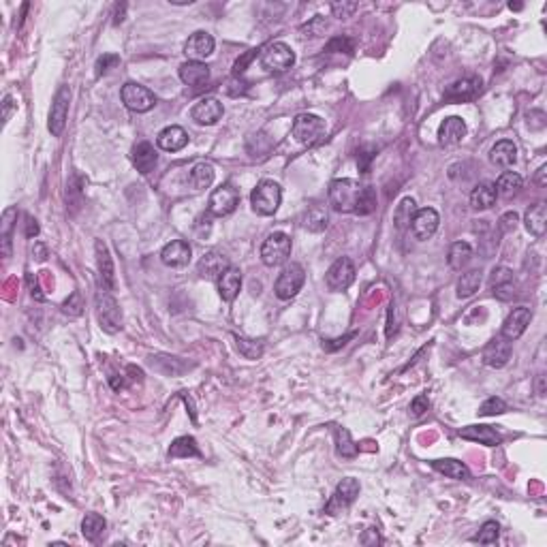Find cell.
Masks as SVG:
<instances>
[{
  "instance_id": "obj_1",
  "label": "cell",
  "mask_w": 547,
  "mask_h": 547,
  "mask_svg": "<svg viewBox=\"0 0 547 547\" xmlns=\"http://www.w3.org/2000/svg\"><path fill=\"white\" fill-rule=\"evenodd\" d=\"M364 186H359V182L351 180V178H342V180H334L329 184V206L334 212L340 214H349L355 212V204L359 199Z\"/></svg>"
},
{
  "instance_id": "obj_2",
  "label": "cell",
  "mask_w": 547,
  "mask_h": 547,
  "mask_svg": "<svg viewBox=\"0 0 547 547\" xmlns=\"http://www.w3.org/2000/svg\"><path fill=\"white\" fill-rule=\"evenodd\" d=\"M280 201H282V188L274 180H261L254 186V190L250 193L252 210L259 216L276 214V210L280 208Z\"/></svg>"
},
{
  "instance_id": "obj_3",
  "label": "cell",
  "mask_w": 547,
  "mask_h": 547,
  "mask_svg": "<svg viewBox=\"0 0 547 547\" xmlns=\"http://www.w3.org/2000/svg\"><path fill=\"white\" fill-rule=\"evenodd\" d=\"M289 256H291V238L282 231L270 234L266 242L261 244V261L268 268L282 266Z\"/></svg>"
},
{
  "instance_id": "obj_4",
  "label": "cell",
  "mask_w": 547,
  "mask_h": 547,
  "mask_svg": "<svg viewBox=\"0 0 547 547\" xmlns=\"http://www.w3.org/2000/svg\"><path fill=\"white\" fill-rule=\"evenodd\" d=\"M261 65L270 73H284L295 65V51L282 41H274L263 49Z\"/></svg>"
},
{
  "instance_id": "obj_5",
  "label": "cell",
  "mask_w": 547,
  "mask_h": 547,
  "mask_svg": "<svg viewBox=\"0 0 547 547\" xmlns=\"http://www.w3.org/2000/svg\"><path fill=\"white\" fill-rule=\"evenodd\" d=\"M97 316L99 323L107 334H116L122 329V312L120 306L111 293H107L105 289L99 291L97 295Z\"/></svg>"
},
{
  "instance_id": "obj_6",
  "label": "cell",
  "mask_w": 547,
  "mask_h": 547,
  "mask_svg": "<svg viewBox=\"0 0 547 547\" xmlns=\"http://www.w3.org/2000/svg\"><path fill=\"white\" fill-rule=\"evenodd\" d=\"M304 280H306V272L300 263H291V266H286L276 284H274V293L278 300H291L295 297L300 291H302V286H304Z\"/></svg>"
},
{
  "instance_id": "obj_7",
  "label": "cell",
  "mask_w": 547,
  "mask_h": 547,
  "mask_svg": "<svg viewBox=\"0 0 547 547\" xmlns=\"http://www.w3.org/2000/svg\"><path fill=\"white\" fill-rule=\"evenodd\" d=\"M120 99L131 111H137V113H146V111H150L156 105L154 92L150 88H146V85L135 83V81H126L122 85Z\"/></svg>"
},
{
  "instance_id": "obj_8",
  "label": "cell",
  "mask_w": 547,
  "mask_h": 547,
  "mask_svg": "<svg viewBox=\"0 0 547 547\" xmlns=\"http://www.w3.org/2000/svg\"><path fill=\"white\" fill-rule=\"evenodd\" d=\"M69 103H71V88L69 85H60L58 92H56V97H54L51 111H49V122H47V129L54 137H60L65 133L67 118H69Z\"/></svg>"
},
{
  "instance_id": "obj_9",
  "label": "cell",
  "mask_w": 547,
  "mask_h": 547,
  "mask_svg": "<svg viewBox=\"0 0 547 547\" xmlns=\"http://www.w3.org/2000/svg\"><path fill=\"white\" fill-rule=\"evenodd\" d=\"M359 481L357 479H353V477H347V479H342L338 485H336V492H334V496L329 498V503L325 505V511L329 513V515H338V513H342V511H347L353 503H355V498L359 496Z\"/></svg>"
},
{
  "instance_id": "obj_10",
  "label": "cell",
  "mask_w": 547,
  "mask_h": 547,
  "mask_svg": "<svg viewBox=\"0 0 547 547\" xmlns=\"http://www.w3.org/2000/svg\"><path fill=\"white\" fill-rule=\"evenodd\" d=\"M291 133L300 143H304V146H312V143H316L323 137L325 122L319 116H314V113H302V116L295 118Z\"/></svg>"
},
{
  "instance_id": "obj_11",
  "label": "cell",
  "mask_w": 547,
  "mask_h": 547,
  "mask_svg": "<svg viewBox=\"0 0 547 547\" xmlns=\"http://www.w3.org/2000/svg\"><path fill=\"white\" fill-rule=\"evenodd\" d=\"M240 204V193L234 184H220L218 188H214V193L210 195V204H208V210L210 214L214 216H227V214H231L236 212Z\"/></svg>"
},
{
  "instance_id": "obj_12",
  "label": "cell",
  "mask_w": 547,
  "mask_h": 547,
  "mask_svg": "<svg viewBox=\"0 0 547 547\" xmlns=\"http://www.w3.org/2000/svg\"><path fill=\"white\" fill-rule=\"evenodd\" d=\"M355 280V266L349 256H340L332 263V268L325 274V282L329 286V291H344L349 289Z\"/></svg>"
},
{
  "instance_id": "obj_13",
  "label": "cell",
  "mask_w": 547,
  "mask_h": 547,
  "mask_svg": "<svg viewBox=\"0 0 547 547\" xmlns=\"http://www.w3.org/2000/svg\"><path fill=\"white\" fill-rule=\"evenodd\" d=\"M530 321H532V312H530V308H526V306L513 308V312L507 316L505 323H503L500 336L507 338L509 342H513V340H517V338H522V334L528 329Z\"/></svg>"
},
{
  "instance_id": "obj_14",
  "label": "cell",
  "mask_w": 547,
  "mask_h": 547,
  "mask_svg": "<svg viewBox=\"0 0 547 547\" xmlns=\"http://www.w3.org/2000/svg\"><path fill=\"white\" fill-rule=\"evenodd\" d=\"M222 113H224V107L218 99L214 97H206V99H201L193 105L190 109V118L197 122V124H216L220 118H222Z\"/></svg>"
},
{
  "instance_id": "obj_15",
  "label": "cell",
  "mask_w": 547,
  "mask_h": 547,
  "mask_svg": "<svg viewBox=\"0 0 547 547\" xmlns=\"http://www.w3.org/2000/svg\"><path fill=\"white\" fill-rule=\"evenodd\" d=\"M439 224H441V216L434 208H423V210H417L411 227H413V234L417 240L425 242L430 240L432 236H434L439 231Z\"/></svg>"
},
{
  "instance_id": "obj_16",
  "label": "cell",
  "mask_w": 547,
  "mask_h": 547,
  "mask_svg": "<svg viewBox=\"0 0 547 547\" xmlns=\"http://www.w3.org/2000/svg\"><path fill=\"white\" fill-rule=\"evenodd\" d=\"M214 37L210 33H204V31H199L195 35L188 37L186 45H184V54H186V58L188 60H195V63H201V60H206L208 56L214 54Z\"/></svg>"
},
{
  "instance_id": "obj_17",
  "label": "cell",
  "mask_w": 547,
  "mask_h": 547,
  "mask_svg": "<svg viewBox=\"0 0 547 547\" xmlns=\"http://www.w3.org/2000/svg\"><path fill=\"white\" fill-rule=\"evenodd\" d=\"M511 342L503 336L494 338V340H489L485 344V349H483V364L489 366V368H503L507 366V361L511 359Z\"/></svg>"
},
{
  "instance_id": "obj_18",
  "label": "cell",
  "mask_w": 547,
  "mask_h": 547,
  "mask_svg": "<svg viewBox=\"0 0 547 547\" xmlns=\"http://www.w3.org/2000/svg\"><path fill=\"white\" fill-rule=\"evenodd\" d=\"M190 256H193V248L184 240H171L161 250V261L165 266H169V268H184V266H188Z\"/></svg>"
},
{
  "instance_id": "obj_19",
  "label": "cell",
  "mask_w": 547,
  "mask_h": 547,
  "mask_svg": "<svg viewBox=\"0 0 547 547\" xmlns=\"http://www.w3.org/2000/svg\"><path fill=\"white\" fill-rule=\"evenodd\" d=\"M489 289H492L494 297L500 302H509L515 295V276L509 268H494L492 278H489Z\"/></svg>"
},
{
  "instance_id": "obj_20",
  "label": "cell",
  "mask_w": 547,
  "mask_h": 547,
  "mask_svg": "<svg viewBox=\"0 0 547 547\" xmlns=\"http://www.w3.org/2000/svg\"><path fill=\"white\" fill-rule=\"evenodd\" d=\"M131 161H133L135 169L139 171L141 176H148V174H152L154 167H156V163H158V154H156V150H154L152 143L141 141V143H137V146L133 148V152H131Z\"/></svg>"
},
{
  "instance_id": "obj_21",
  "label": "cell",
  "mask_w": 547,
  "mask_h": 547,
  "mask_svg": "<svg viewBox=\"0 0 547 547\" xmlns=\"http://www.w3.org/2000/svg\"><path fill=\"white\" fill-rule=\"evenodd\" d=\"M229 268V259L218 252V250H208L204 256L199 259L197 263V270L204 278H210V280H218L220 274Z\"/></svg>"
},
{
  "instance_id": "obj_22",
  "label": "cell",
  "mask_w": 547,
  "mask_h": 547,
  "mask_svg": "<svg viewBox=\"0 0 547 547\" xmlns=\"http://www.w3.org/2000/svg\"><path fill=\"white\" fill-rule=\"evenodd\" d=\"M466 137V122L457 116H449L443 120L441 129H439V143L443 148L455 146Z\"/></svg>"
},
{
  "instance_id": "obj_23",
  "label": "cell",
  "mask_w": 547,
  "mask_h": 547,
  "mask_svg": "<svg viewBox=\"0 0 547 547\" xmlns=\"http://www.w3.org/2000/svg\"><path fill=\"white\" fill-rule=\"evenodd\" d=\"M481 92V79L479 77H464L453 81L445 90L447 101H471Z\"/></svg>"
},
{
  "instance_id": "obj_24",
  "label": "cell",
  "mask_w": 547,
  "mask_h": 547,
  "mask_svg": "<svg viewBox=\"0 0 547 547\" xmlns=\"http://www.w3.org/2000/svg\"><path fill=\"white\" fill-rule=\"evenodd\" d=\"M156 143H158V148L165 150V152H178V150L186 148L188 133H186L182 126L171 124V126H167V129H163V131L158 133Z\"/></svg>"
},
{
  "instance_id": "obj_25",
  "label": "cell",
  "mask_w": 547,
  "mask_h": 547,
  "mask_svg": "<svg viewBox=\"0 0 547 547\" xmlns=\"http://www.w3.org/2000/svg\"><path fill=\"white\" fill-rule=\"evenodd\" d=\"M242 289V272L234 266H229L218 278V293L224 302H234Z\"/></svg>"
},
{
  "instance_id": "obj_26",
  "label": "cell",
  "mask_w": 547,
  "mask_h": 547,
  "mask_svg": "<svg viewBox=\"0 0 547 547\" xmlns=\"http://www.w3.org/2000/svg\"><path fill=\"white\" fill-rule=\"evenodd\" d=\"M180 79L186 85H190V88H204V85L210 81V67L204 63L188 60L180 67Z\"/></svg>"
},
{
  "instance_id": "obj_27",
  "label": "cell",
  "mask_w": 547,
  "mask_h": 547,
  "mask_svg": "<svg viewBox=\"0 0 547 547\" xmlns=\"http://www.w3.org/2000/svg\"><path fill=\"white\" fill-rule=\"evenodd\" d=\"M457 434L462 439H466V441H475V443H481V445H487V447H496L503 441V436L498 434L492 425H468V427L459 430Z\"/></svg>"
},
{
  "instance_id": "obj_28",
  "label": "cell",
  "mask_w": 547,
  "mask_h": 547,
  "mask_svg": "<svg viewBox=\"0 0 547 547\" xmlns=\"http://www.w3.org/2000/svg\"><path fill=\"white\" fill-rule=\"evenodd\" d=\"M97 248V263H99V274H101V284L105 291H111L113 286H116V276H113V261H111V254L105 246L103 240H97L95 244Z\"/></svg>"
},
{
  "instance_id": "obj_29",
  "label": "cell",
  "mask_w": 547,
  "mask_h": 547,
  "mask_svg": "<svg viewBox=\"0 0 547 547\" xmlns=\"http://www.w3.org/2000/svg\"><path fill=\"white\" fill-rule=\"evenodd\" d=\"M150 366L165 374V377H180V374H184L186 370L193 368V364H186L184 359L180 357H171V355H152L150 357Z\"/></svg>"
},
{
  "instance_id": "obj_30",
  "label": "cell",
  "mask_w": 547,
  "mask_h": 547,
  "mask_svg": "<svg viewBox=\"0 0 547 547\" xmlns=\"http://www.w3.org/2000/svg\"><path fill=\"white\" fill-rule=\"evenodd\" d=\"M432 468L443 473L445 477L449 479H455V481H468L471 479V471L464 462H459V459H453V457H447V459H434L432 462Z\"/></svg>"
},
{
  "instance_id": "obj_31",
  "label": "cell",
  "mask_w": 547,
  "mask_h": 547,
  "mask_svg": "<svg viewBox=\"0 0 547 547\" xmlns=\"http://www.w3.org/2000/svg\"><path fill=\"white\" fill-rule=\"evenodd\" d=\"M496 188L489 182H481L471 193V208L473 210H489L496 204Z\"/></svg>"
},
{
  "instance_id": "obj_32",
  "label": "cell",
  "mask_w": 547,
  "mask_h": 547,
  "mask_svg": "<svg viewBox=\"0 0 547 547\" xmlns=\"http://www.w3.org/2000/svg\"><path fill=\"white\" fill-rule=\"evenodd\" d=\"M489 161H492L496 167H511L517 161V146L509 139L498 141L492 148V152H489Z\"/></svg>"
},
{
  "instance_id": "obj_33",
  "label": "cell",
  "mask_w": 547,
  "mask_h": 547,
  "mask_svg": "<svg viewBox=\"0 0 547 547\" xmlns=\"http://www.w3.org/2000/svg\"><path fill=\"white\" fill-rule=\"evenodd\" d=\"M473 259V248L471 244L466 242H453L451 248H449V254H447V263L451 270H464Z\"/></svg>"
},
{
  "instance_id": "obj_34",
  "label": "cell",
  "mask_w": 547,
  "mask_h": 547,
  "mask_svg": "<svg viewBox=\"0 0 547 547\" xmlns=\"http://www.w3.org/2000/svg\"><path fill=\"white\" fill-rule=\"evenodd\" d=\"M545 227H547V206L545 204L530 206V210L526 212V229L534 238H541L545 234Z\"/></svg>"
},
{
  "instance_id": "obj_35",
  "label": "cell",
  "mask_w": 547,
  "mask_h": 547,
  "mask_svg": "<svg viewBox=\"0 0 547 547\" xmlns=\"http://www.w3.org/2000/svg\"><path fill=\"white\" fill-rule=\"evenodd\" d=\"M188 182L195 190H206L212 186L214 182V167L210 163H197L193 169H190V176H188Z\"/></svg>"
},
{
  "instance_id": "obj_36",
  "label": "cell",
  "mask_w": 547,
  "mask_h": 547,
  "mask_svg": "<svg viewBox=\"0 0 547 547\" xmlns=\"http://www.w3.org/2000/svg\"><path fill=\"white\" fill-rule=\"evenodd\" d=\"M105 528H107V522H105V517L99 513H85V517L81 520V534L88 541H99L103 537Z\"/></svg>"
},
{
  "instance_id": "obj_37",
  "label": "cell",
  "mask_w": 547,
  "mask_h": 547,
  "mask_svg": "<svg viewBox=\"0 0 547 547\" xmlns=\"http://www.w3.org/2000/svg\"><path fill=\"white\" fill-rule=\"evenodd\" d=\"M522 186H524V180H522V176L520 174H515V171H505V174L498 178V182L494 184V188H496V195H500V197H513V195H517L522 190Z\"/></svg>"
},
{
  "instance_id": "obj_38",
  "label": "cell",
  "mask_w": 547,
  "mask_h": 547,
  "mask_svg": "<svg viewBox=\"0 0 547 547\" xmlns=\"http://www.w3.org/2000/svg\"><path fill=\"white\" fill-rule=\"evenodd\" d=\"M15 220H17V208H7L5 214H3V234H0V244H3V256L9 259L11 256V234H13V227H15Z\"/></svg>"
},
{
  "instance_id": "obj_39",
  "label": "cell",
  "mask_w": 547,
  "mask_h": 547,
  "mask_svg": "<svg viewBox=\"0 0 547 547\" xmlns=\"http://www.w3.org/2000/svg\"><path fill=\"white\" fill-rule=\"evenodd\" d=\"M481 270H471L466 274H462V278L457 280V297L459 300H466L471 295H475L481 286Z\"/></svg>"
},
{
  "instance_id": "obj_40",
  "label": "cell",
  "mask_w": 547,
  "mask_h": 547,
  "mask_svg": "<svg viewBox=\"0 0 547 547\" xmlns=\"http://www.w3.org/2000/svg\"><path fill=\"white\" fill-rule=\"evenodd\" d=\"M415 214H417L415 199L405 197V199L400 201V206L395 208V212H393V222H395V227H398V229H407V227L413 222Z\"/></svg>"
},
{
  "instance_id": "obj_41",
  "label": "cell",
  "mask_w": 547,
  "mask_h": 547,
  "mask_svg": "<svg viewBox=\"0 0 547 547\" xmlns=\"http://www.w3.org/2000/svg\"><path fill=\"white\" fill-rule=\"evenodd\" d=\"M199 455L201 451L193 436H180L169 447V457H199Z\"/></svg>"
},
{
  "instance_id": "obj_42",
  "label": "cell",
  "mask_w": 547,
  "mask_h": 547,
  "mask_svg": "<svg viewBox=\"0 0 547 547\" xmlns=\"http://www.w3.org/2000/svg\"><path fill=\"white\" fill-rule=\"evenodd\" d=\"M334 434H336V451H338V455H342V457H355L357 453H359V449H357V445L353 443V439H351V432L347 430V427H336L334 430Z\"/></svg>"
},
{
  "instance_id": "obj_43",
  "label": "cell",
  "mask_w": 547,
  "mask_h": 547,
  "mask_svg": "<svg viewBox=\"0 0 547 547\" xmlns=\"http://www.w3.org/2000/svg\"><path fill=\"white\" fill-rule=\"evenodd\" d=\"M236 338V347L240 351V355H244L246 359H259L266 351L263 340H250L244 336H234Z\"/></svg>"
},
{
  "instance_id": "obj_44",
  "label": "cell",
  "mask_w": 547,
  "mask_h": 547,
  "mask_svg": "<svg viewBox=\"0 0 547 547\" xmlns=\"http://www.w3.org/2000/svg\"><path fill=\"white\" fill-rule=\"evenodd\" d=\"M304 227L308 229V231H314V234L323 231V229L327 227V212L321 206L308 208V212L304 216Z\"/></svg>"
},
{
  "instance_id": "obj_45",
  "label": "cell",
  "mask_w": 547,
  "mask_h": 547,
  "mask_svg": "<svg viewBox=\"0 0 547 547\" xmlns=\"http://www.w3.org/2000/svg\"><path fill=\"white\" fill-rule=\"evenodd\" d=\"M374 210H377V190H374L372 186H364L361 193H359L357 204H355V214L368 216Z\"/></svg>"
},
{
  "instance_id": "obj_46",
  "label": "cell",
  "mask_w": 547,
  "mask_h": 547,
  "mask_svg": "<svg viewBox=\"0 0 547 547\" xmlns=\"http://www.w3.org/2000/svg\"><path fill=\"white\" fill-rule=\"evenodd\" d=\"M498 534H500V526L496 522H485L479 530V534L473 537L475 543H483V545H494L498 541Z\"/></svg>"
},
{
  "instance_id": "obj_47",
  "label": "cell",
  "mask_w": 547,
  "mask_h": 547,
  "mask_svg": "<svg viewBox=\"0 0 547 547\" xmlns=\"http://www.w3.org/2000/svg\"><path fill=\"white\" fill-rule=\"evenodd\" d=\"M507 411V405L503 398H487L483 405L479 407V415L481 417H496V415H503Z\"/></svg>"
},
{
  "instance_id": "obj_48",
  "label": "cell",
  "mask_w": 547,
  "mask_h": 547,
  "mask_svg": "<svg viewBox=\"0 0 547 547\" xmlns=\"http://www.w3.org/2000/svg\"><path fill=\"white\" fill-rule=\"evenodd\" d=\"M83 308H85V304H83V295L79 293V291H73L67 300H65V304H63V312L65 314H69V316H81V312H83Z\"/></svg>"
},
{
  "instance_id": "obj_49",
  "label": "cell",
  "mask_w": 547,
  "mask_h": 547,
  "mask_svg": "<svg viewBox=\"0 0 547 547\" xmlns=\"http://www.w3.org/2000/svg\"><path fill=\"white\" fill-rule=\"evenodd\" d=\"M325 28H327V24H325V19L321 17V15H316V17H312L304 28H302V35L304 37H321L323 33H325Z\"/></svg>"
},
{
  "instance_id": "obj_50",
  "label": "cell",
  "mask_w": 547,
  "mask_h": 547,
  "mask_svg": "<svg viewBox=\"0 0 547 547\" xmlns=\"http://www.w3.org/2000/svg\"><path fill=\"white\" fill-rule=\"evenodd\" d=\"M325 51H347V54H353V41L349 37H334L327 45H325Z\"/></svg>"
},
{
  "instance_id": "obj_51",
  "label": "cell",
  "mask_w": 547,
  "mask_h": 547,
  "mask_svg": "<svg viewBox=\"0 0 547 547\" xmlns=\"http://www.w3.org/2000/svg\"><path fill=\"white\" fill-rule=\"evenodd\" d=\"M118 63H120V56H116V54H103L101 58L97 60V77L105 75L111 67H116Z\"/></svg>"
},
{
  "instance_id": "obj_52",
  "label": "cell",
  "mask_w": 547,
  "mask_h": 547,
  "mask_svg": "<svg viewBox=\"0 0 547 547\" xmlns=\"http://www.w3.org/2000/svg\"><path fill=\"white\" fill-rule=\"evenodd\" d=\"M517 222H520V218H517V214H515V212H507V214H503V216H500V220H498V229H500V234H511V231H515Z\"/></svg>"
},
{
  "instance_id": "obj_53",
  "label": "cell",
  "mask_w": 547,
  "mask_h": 547,
  "mask_svg": "<svg viewBox=\"0 0 547 547\" xmlns=\"http://www.w3.org/2000/svg\"><path fill=\"white\" fill-rule=\"evenodd\" d=\"M332 11L336 17L344 19V17H351L355 11H357V3H334L332 5Z\"/></svg>"
},
{
  "instance_id": "obj_54",
  "label": "cell",
  "mask_w": 547,
  "mask_h": 547,
  "mask_svg": "<svg viewBox=\"0 0 547 547\" xmlns=\"http://www.w3.org/2000/svg\"><path fill=\"white\" fill-rule=\"evenodd\" d=\"M427 407H430V402H427V395H417L413 402H411V411H413V415L415 417H421L425 411H427Z\"/></svg>"
},
{
  "instance_id": "obj_55",
  "label": "cell",
  "mask_w": 547,
  "mask_h": 547,
  "mask_svg": "<svg viewBox=\"0 0 547 547\" xmlns=\"http://www.w3.org/2000/svg\"><path fill=\"white\" fill-rule=\"evenodd\" d=\"M254 56H256V49H250V51H248L246 56H242V58H240V60L236 63V67H234V75H236V77L244 73V67H246V65H248V63H250V60L254 58Z\"/></svg>"
},
{
  "instance_id": "obj_56",
  "label": "cell",
  "mask_w": 547,
  "mask_h": 547,
  "mask_svg": "<svg viewBox=\"0 0 547 547\" xmlns=\"http://www.w3.org/2000/svg\"><path fill=\"white\" fill-rule=\"evenodd\" d=\"M17 105L13 103V97L11 95H7L5 99H3V120L7 122L9 118H11V113H13V109H15Z\"/></svg>"
},
{
  "instance_id": "obj_57",
  "label": "cell",
  "mask_w": 547,
  "mask_h": 547,
  "mask_svg": "<svg viewBox=\"0 0 547 547\" xmlns=\"http://www.w3.org/2000/svg\"><path fill=\"white\" fill-rule=\"evenodd\" d=\"M26 236L28 238H37L39 236V222L33 216H26Z\"/></svg>"
},
{
  "instance_id": "obj_58",
  "label": "cell",
  "mask_w": 547,
  "mask_h": 547,
  "mask_svg": "<svg viewBox=\"0 0 547 547\" xmlns=\"http://www.w3.org/2000/svg\"><path fill=\"white\" fill-rule=\"evenodd\" d=\"M126 372L131 374V377H129V381H131V383H141V381H143V372H141L137 366H129V368H126Z\"/></svg>"
},
{
  "instance_id": "obj_59",
  "label": "cell",
  "mask_w": 547,
  "mask_h": 547,
  "mask_svg": "<svg viewBox=\"0 0 547 547\" xmlns=\"http://www.w3.org/2000/svg\"><path fill=\"white\" fill-rule=\"evenodd\" d=\"M109 385H111L113 391H120V389L126 387V377H118V374H116V377L109 379Z\"/></svg>"
},
{
  "instance_id": "obj_60",
  "label": "cell",
  "mask_w": 547,
  "mask_h": 547,
  "mask_svg": "<svg viewBox=\"0 0 547 547\" xmlns=\"http://www.w3.org/2000/svg\"><path fill=\"white\" fill-rule=\"evenodd\" d=\"M547 165H543V167H539V171H537V176H534V184L537 186H545L547 184Z\"/></svg>"
},
{
  "instance_id": "obj_61",
  "label": "cell",
  "mask_w": 547,
  "mask_h": 547,
  "mask_svg": "<svg viewBox=\"0 0 547 547\" xmlns=\"http://www.w3.org/2000/svg\"><path fill=\"white\" fill-rule=\"evenodd\" d=\"M124 9H126L124 3H122V5H116V13H113V24H120V22L124 19Z\"/></svg>"
},
{
  "instance_id": "obj_62",
  "label": "cell",
  "mask_w": 547,
  "mask_h": 547,
  "mask_svg": "<svg viewBox=\"0 0 547 547\" xmlns=\"http://www.w3.org/2000/svg\"><path fill=\"white\" fill-rule=\"evenodd\" d=\"M37 252V261H45V256H47V250H45V246L43 244H37L35 246V250H33V254Z\"/></svg>"
},
{
  "instance_id": "obj_63",
  "label": "cell",
  "mask_w": 547,
  "mask_h": 547,
  "mask_svg": "<svg viewBox=\"0 0 547 547\" xmlns=\"http://www.w3.org/2000/svg\"><path fill=\"white\" fill-rule=\"evenodd\" d=\"M537 393L539 395L545 393V374H539V377H537Z\"/></svg>"
}]
</instances>
